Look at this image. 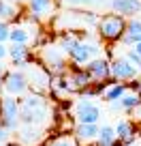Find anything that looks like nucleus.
Returning <instances> with one entry per match:
<instances>
[{"label": "nucleus", "mask_w": 141, "mask_h": 146, "mask_svg": "<svg viewBox=\"0 0 141 146\" xmlns=\"http://www.w3.org/2000/svg\"><path fill=\"white\" fill-rule=\"evenodd\" d=\"M122 41L126 43V45H132V47H135L137 43H141V19H137V17L128 19L126 32H124Z\"/></svg>", "instance_id": "19"}, {"label": "nucleus", "mask_w": 141, "mask_h": 146, "mask_svg": "<svg viewBox=\"0 0 141 146\" xmlns=\"http://www.w3.org/2000/svg\"><path fill=\"white\" fill-rule=\"evenodd\" d=\"M115 127V135H118V142L122 146H131L132 142L137 140V125L135 120H128V118H120L118 123L113 125Z\"/></svg>", "instance_id": "13"}, {"label": "nucleus", "mask_w": 141, "mask_h": 146, "mask_svg": "<svg viewBox=\"0 0 141 146\" xmlns=\"http://www.w3.org/2000/svg\"><path fill=\"white\" fill-rule=\"evenodd\" d=\"M9 2H13V5H24V2H28V0H9Z\"/></svg>", "instance_id": "34"}, {"label": "nucleus", "mask_w": 141, "mask_h": 146, "mask_svg": "<svg viewBox=\"0 0 141 146\" xmlns=\"http://www.w3.org/2000/svg\"><path fill=\"white\" fill-rule=\"evenodd\" d=\"M94 146H122L118 142V135H115V127L111 125H100V133L96 137Z\"/></svg>", "instance_id": "21"}, {"label": "nucleus", "mask_w": 141, "mask_h": 146, "mask_svg": "<svg viewBox=\"0 0 141 146\" xmlns=\"http://www.w3.org/2000/svg\"><path fill=\"white\" fill-rule=\"evenodd\" d=\"M60 47L62 52L71 58V62H75L77 67H86L90 60L98 58L100 56V45L98 43H90L86 39H79L77 35H66L60 36Z\"/></svg>", "instance_id": "1"}, {"label": "nucleus", "mask_w": 141, "mask_h": 146, "mask_svg": "<svg viewBox=\"0 0 141 146\" xmlns=\"http://www.w3.org/2000/svg\"><path fill=\"white\" fill-rule=\"evenodd\" d=\"M43 140V129L37 125H22L17 129V142L22 146H37Z\"/></svg>", "instance_id": "15"}, {"label": "nucleus", "mask_w": 141, "mask_h": 146, "mask_svg": "<svg viewBox=\"0 0 141 146\" xmlns=\"http://www.w3.org/2000/svg\"><path fill=\"white\" fill-rule=\"evenodd\" d=\"M7 73H9L7 64H5V62H0V92H2V84H5V78H7Z\"/></svg>", "instance_id": "26"}, {"label": "nucleus", "mask_w": 141, "mask_h": 146, "mask_svg": "<svg viewBox=\"0 0 141 146\" xmlns=\"http://www.w3.org/2000/svg\"><path fill=\"white\" fill-rule=\"evenodd\" d=\"M17 13L19 9L13 5V2H9V0H0V19L2 22H15L17 19Z\"/></svg>", "instance_id": "23"}, {"label": "nucleus", "mask_w": 141, "mask_h": 146, "mask_svg": "<svg viewBox=\"0 0 141 146\" xmlns=\"http://www.w3.org/2000/svg\"><path fill=\"white\" fill-rule=\"evenodd\" d=\"M66 58L68 56L62 52V47H54V45H45L41 52V60L43 64H47V71L51 75H66L68 73V67H66Z\"/></svg>", "instance_id": "6"}, {"label": "nucleus", "mask_w": 141, "mask_h": 146, "mask_svg": "<svg viewBox=\"0 0 141 146\" xmlns=\"http://www.w3.org/2000/svg\"><path fill=\"white\" fill-rule=\"evenodd\" d=\"M132 116H135V120H137V123H141V105L135 110V112H132Z\"/></svg>", "instance_id": "31"}, {"label": "nucleus", "mask_w": 141, "mask_h": 146, "mask_svg": "<svg viewBox=\"0 0 141 146\" xmlns=\"http://www.w3.org/2000/svg\"><path fill=\"white\" fill-rule=\"evenodd\" d=\"M109 7H111V13L131 17V19L141 13V0H111Z\"/></svg>", "instance_id": "14"}, {"label": "nucleus", "mask_w": 141, "mask_h": 146, "mask_svg": "<svg viewBox=\"0 0 141 146\" xmlns=\"http://www.w3.org/2000/svg\"><path fill=\"white\" fill-rule=\"evenodd\" d=\"M5 146H22V144H19V142H13V144H9V142H7Z\"/></svg>", "instance_id": "35"}, {"label": "nucleus", "mask_w": 141, "mask_h": 146, "mask_svg": "<svg viewBox=\"0 0 141 146\" xmlns=\"http://www.w3.org/2000/svg\"><path fill=\"white\" fill-rule=\"evenodd\" d=\"M132 50H135V52H137V54H139V56H141V43H137V45H135V47H132Z\"/></svg>", "instance_id": "33"}, {"label": "nucleus", "mask_w": 141, "mask_h": 146, "mask_svg": "<svg viewBox=\"0 0 141 146\" xmlns=\"http://www.w3.org/2000/svg\"><path fill=\"white\" fill-rule=\"evenodd\" d=\"M47 146H77L75 137H54Z\"/></svg>", "instance_id": "25"}, {"label": "nucleus", "mask_w": 141, "mask_h": 146, "mask_svg": "<svg viewBox=\"0 0 141 146\" xmlns=\"http://www.w3.org/2000/svg\"><path fill=\"white\" fill-rule=\"evenodd\" d=\"M83 69L90 73V78L94 80V82H100V84H103V82H107V80H111V60L103 58V56L90 60Z\"/></svg>", "instance_id": "9"}, {"label": "nucleus", "mask_w": 141, "mask_h": 146, "mask_svg": "<svg viewBox=\"0 0 141 146\" xmlns=\"http://www.w3.org/2000/svg\"><path fill=\"white\" fill-rule=\"evenodd\" d=\"M7 142H9V131H7V129L2 127V125H0V144L5 146Z\"/></svg>", "instance_id": "27"}, {"label": "nucleus", "mask_w": 141, "mask_h": 146, "mask_svg": "<svg viewBox=\"0 0 141 146\" xmlns=\"http://www.w3.org/2000/svg\"><path fill=\"white\" fill-rule=\"evenodd\" d=\"M30 58H32V54L26 45H9V60L13 67H17V69L26 67L30 62Z\"/></svg>", "instance_id": "18"}, {"label": "nucleus", "mask_w": 141, "mask_h": 146, "mask_svg": "<svg viewBox=\"0 0 141 146\" xmlns=\"http://www.w3.org/2000/svg\"><path fill=\"white\" fill-rule=\"evenodd\" d=\"M0 146H2V144H0Z\"/></svg>", "instance_id": "36"}, {"label": "nucleus", "mask_w": 141, "mask_h": 146, "mask_svg": "<svg viewBox=\"0 0 141 146\" xmlns=\"http://www.w3.org/2000/svg\"><path fill=\"white\" fill-rule=\"evenodd\" d=\"M100 133V125H81L77 123L73 127V137L77 144L81 146H92L96 142V137H98Z\"/></svg>", "instance_id": "11"}, {"label": "nucleus", "mask_w": 141, "mask_h": 146, "mask_svg": "<svg viewBox=\"0 0 141 146\" xmlns=\"http://www.w3.org/2000/svg\"><path fill=\"white\" fill-rule=\"evenodd\" d=\"M139 69L126 58V56H118V58L111 60V80L113 82H122V84H128V82H135L139 80Z\"/></svg>", "instance_id": "8"}, {"label": "nucleus", "mask_w": 141, "mask_h": 146, "mask_svg": "<svg viewBox=\"0 0 141 146\" xmlns=\"http://www.w3.org/2000/svg\"><path fill=\"white\" fill-rule=\"evenodd\" d=\"M26 78H28V82H30V86H34V92H43V90H47V88H51L54 75L47 73L43 67H34V64H32V67H28Z\"/></svg>", "instance_id": "10"}, {"label": "nucleus", "mask_w": 141, "mask_h": 146, "mask_svg": "<svg viewBox=\"0 0 141 146\" xmlns=\"http://www.w3.org/2000/svg\"><path fill=\"white\" fill-rule=\"evenodd\" d=\"M128 86H131V90H135L137 95L141 97V82H139V80H135V82H132V84H128Z\"/></svg>", "instance_id": "30"}, {"label": "nucleus", "mask_w": 141, "mask_h": 146, "mask_svg": "<svg viewBox=\"0 0 141 146\" xmlns=\"http://www.w3.org/2000/svg\"><path fill=\"white\" fill-rule=\"evenodd\" d=\"M28 41H30V32L24 24L11 26V39H9L11 45H28Z\"/></svg>", "instance_id": "22"}, {"label": "nucleus", "mask_w": 141, "mask_h": 146, "mask_svg": "<svg viewBox=\"0 0 141 146\" xmlns=\"http://www.w3.org/2000/svg\"><path fill=\"white\" fill-rule=\"evenodd\" d=\"M0 125L7 129V131H17L22 127V120H19V99L9 95L0 97Z\"/></svg>", "instance_id": "3"}, {"label": "nucleus", "mask_w": 141, "mask_h": 146, "mask_svg": "<svg viewBox=\"0 0 141 146\" xmlns=\"http://www.w3.org/2000/svg\"><path fill=\"white\" fill-rule=\"evenodd\" d=\"M83 7H94V0H81Z\"/></svg>", "instance_id": "32"}, {"label": "nucleus", "mask_w": 141, "mask_h": 146, "mask_svg": "<svg viewBox=\"0 0 141 146\" xmlns=\"http://www.w3.org/2000/svg\"><path fill=\"white\" fill-rule=\"evenodd\" d=\"M66 75H68V82H71V90L73 92L90 90V86L94 84V80L90 78V73H88L83 67H75L73 71H68Z\"/></svg>", "instance_id": "12"}, {"label": "nucleus", "mask_w": 141, "mask_h": 146, "mask_svg": "<svg viewBox=\"0 0 141 146\" xmlns=\"http://www.w3.org/2000/svg\"><path fill=\"white\" fill-rule=\"evenodd\" d=\"M5 58H9V47H7L5 43H0V62H2Z\"/></svg>", "instance_id": "29"}, {"label": "nucleus", "mask_w": 141, "mask_h": 146, "mask_svg": "<svg viewBox=\"0 0 141 146\" xmlns=\"http://www.w3.org/2000/svg\"><path fill=\"white\" fill-rule=\"evenodd\" d=\"M56 0H28V11H30V17L43 22V19L51 17V11H54Z\"/></svg>", "instance_id": "16"}, {"label": "nucleus", "mask_w": 141, "mask_h": 146, "mask_svg": "<svg viewBox=\"0 0 141 146\" xmlns=\"http://www.w3.org/2000/svg\"><path fill=\"white\" fill-rule=\"evenodd\" d=\"M9 39H11V24L0 19V43H5V45H7Z\"/></svg>", "instance_id": "24"}, {"label": "nucleus", "mask_w": 141, "mask_h": 146, "mask_svg": "<svg viewBox=\"0 0 141 146\" xmlns=\"http://www.w3.org/2000/svg\"><path fill=\"white\" fill-rule=\"evenodd\" d=\"M92 146H94V144H92Z\"/></svg>", "instance_id": "37"}, {"label": "nucleus", "mask_w": 141, "mask_h": 146, "mask_svg": "<svg viewBox=\"0 0 141 146\" xmlns=\"http://www.w3.org/2000/svg\"><path fill=\"white\" fill-rule=\"evenodd\" d=\"M64 7H68V9H73V7H79L81 5V0H60Z\"/></svg>", "instance_id": "28"}, {"label": "nucleus", "mask_w": 141, "mask_h": 146, "mask_svg": "<svg viewBox=\"0 0 141 146\" xmlns=\"http://www.w3.org/2000/svg\"><path fill=\"white\" fill-rule=\"evenodd\" d=\"M126 17H122V15H115V13H107L100 17L98 22V35L103 36L105 41H118V39H122L124 32H126Z\"/></svg>", "instance_id": "4"}, {"label": "nucleus", "mask_w": 141, "mask_h": 146, "mask_svg": "<svg viewBox=\"0 0 141 146\" xmlns=\"http://www.w3.org/2000/svg\"><path fill=\"white\" fill-rule=\"evenodd\" d=\"M128 90H131V86H128V84H122V82L107 84V88H105V92H103V99L107 101V103H113V101H120Z\"/></svg>", "instance_id": "20"}, {"label": "nucleus", "mask_w": 141, "mask_h": 146, "mask_svg": "<svg viewBox=\"0 0 141 146\" xmlns=\"http://www.w3.org/2000/svg\"><path fill=\"white\" fill-rule=\"evenodd\" d=\"M103 118V110L90 97H79L75 103V120L81 125H98Z\"/></svg>", "instance_id": "5"}, {"label": "nucleus", "mask_w": 141, "mask_h": 146, "mask_svg": "<svg viewBox=\"0 0 141 146\" xmlns=\"http://www.w3.org/2000/svg\"><path fill=\"white\" fill-rule=\"evenodd\" d=\"M28 90H30V82L26 78V71H19V69H9L5 78V84H2V95H9V97H26Z\"/></svg>", "instance_id": "7"}, {"label": "nucleus", "mask_w": 141, "mask_h": 146, "mask_svg": "<svg viewBox=\"0 0 141 146\" xmlns=\"http://www.w3.org/2000/svg\"><path fill=\"white\" fill-rule=\"evenodd\" d=\"M139 105H141V97L137 95L135 90H128L120 101H113V103H109V108H111V110H118V112H126V114H132V112H135Z\"/></svg>", "instance_id": "17"}, {"label": "nucleus", "mask_w": 141, "mask_h": 146, "mask_svg": "<svg viewBox=\"0 0 141 146\" xmlns=\"http://www.w3.org/2000/svg\"><path fill=\"white\" fill-rule=\"evenodd\" d=\"M19 120L22 125H43L49 120V105L41 92H28L19 99Z\"/></svg>", "instance_id": "2"}]
</instances>
